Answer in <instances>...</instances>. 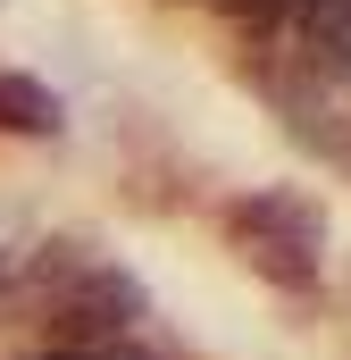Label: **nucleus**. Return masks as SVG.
Returning <instances> with one entry per match:
<instances>
[{"mask_svg":"<svg viewBox=\"0 0 351 360\" xmlns=\"http://www.w3.org/2000/svg\"><path fill=\"white\" fill-rule=\"evenodd\" d=\"M218 8H226L234 25H251V34H267V25H284V17H293V0H218Z\"/></svg>","mask_w":351,"mask_h":360,"instance_id":"obj_5","label":"nucleus"},{"mask_svg":"<svg viewBox=\"0 0 351 360\" xmlns=\"http://www.w3.org/2000/svg\"><path fill=\"white\" fill-rule=\"evenodd\" d=\"M143 319H151V285L117 260H92L67 285H51V327L67 344H126Z\"/></svg>","mask_w":351,"mask_h":360,"instance_id":"obj_1","label":"nucleus"},{"mask_svg":"<svg viewBox=\"0 0 351 360\" xmlns=\"http://www.w3.org/2000/svg\"><path fill=\"white\" fill-rule=\"evenodd\" d=\"M226 235H234V243H276V252L318 260V243H326V210H318L301 184H260V193H243V201L226 210Z\"/></svg>","mask_w":351,"mask_h":360,"instance_id":"obj_2","label":"nucleus"},{"mask_svg":"<svg viewBox=\"0 0 351 360\" xmlns=\"http://www.w3.org/2000/svg\"><path fill=\"white\" fill-rule=\"evenodd\" d=\"M243 252V269L267 276L276 293H318V260H301V252H276V243H234Z\"/></svg>","mask_w":351,"mask_h":360,"instance_id":"obj_4","label":"nucleus"},{"mask_svg":"<svg viewBox=\"0 0 351 360\" xmlns=\"http://www.w3.org/2000/svg\"><path fill=\"white\" fill-rule=\"evenodd\" d=\"M343 168H351V143H343Z\"/></svg>","mask_w":351,"mask_h":360,"instance_id":"obj_7","label":"nucleus"},{"mask_svg":"<svg viewBox=\"0 0 351 360\" xmlns=\"http://www.w3.org/2000/svg\"><path fill=\"white\" fill-rule=\"evenodd\" d=\"M25 360H84V352H25Z\"/></svg>","mask_w":351,"mask_h":360,"instance_id":"obj_6","label":"nucleus"},{"mask_svg":"<svg viewBox=\"0 0 351 360\" xmlns=\"http://www.w3.org/2000/svg\"><path fill=\"white\" fill-rule=\"evenodd\" d=\"M0 134L51 143V134H67V101L42 84V76H25V68H0Z\"/></svg>","mask_w":351,"mask_h":360,"instance_id":"obj_3","label":"nucleus"}]
</instances>
